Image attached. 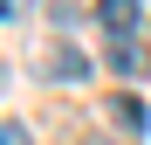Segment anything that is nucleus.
Returning a JSON list of instances; mask_svg holds the SVG:
<instances>
[{
  "instance_id": "f03ea898",
  "label": "nucleus",
  "mask_w": 151,
  "mask_h": 145,
  "mask_svg": "<svg viewBox=\"0 0 151 145\" xmlns=\"http://www.w3.org/2000/svg\"><path fill=\"white\" fill-rule=\"evenodd\" d=\"M96 21H103V28L124 42V35H131L137 21H144V7H137V0H96Z\"/></svg>"
},
{
  "instance_id": "0eeeda50",
  "label": "nucleus",
  "mask_w": 151,
  "mask_h": 145,
  "mask_svg": "<svg viewBox=\"0 0 151 145\" xmlns=\"http://www.w3.org/2000/svg\"><path fill=\"white\" fill-rule=\"evenodd\" d=\"M89 145H110V138H89Z\"/></svg>"
},
{
  "instance_id": "39448f33",
  "label": "nucleus",
  "mask_w": 151,
  "mask_h": 145,
  "mask_svg": "<svg viewBox=\"0 0 151 145\" xmlns=\"http://www.w3.org/2000/svg\"><path fill=\"white\" fill-rule=\"evenodd\" d=\"M0 145H28V125H0Z\"/></svg>"
},
{
  "instance_id": "423d86ee",
  "label": "nucleus",
  "mask_w": 151,
  "mask_h": 145,
  "mask_svg": "<svg viewBox=\"0 0 151 145\" xmlns=\"http://www.w3.org/2000/svg\"><path fill=\"white\" fill-rule=\"evenodd\" d=\"M14 14H28V0H0V21H14Z\"/></svg>"
},
{
  "instance_id": "20e7f679",
  "label": "nucleus",
  "mask_w": 151,
  "mask_h": 145,
  "mask_svg": "<svg viewBox=\"0 0 151 145\" xmlns=\"http://www.w3.org/2000/svg\"><path fill=\"white\" fill-rule=\"evenodd\" d=\"M110 62H117V69H124V76H137V69H144V55H137V48H131V35H124V42H117V48H110Z\"/></svg>"
},
{
  "instance_id": "f257e3e1",
  "label": "nucleus",
  "mask_w": 151,
  "mask_h": 145,
  "mask_svg": "<svg viewBox=\"0 0 151 145\" xmlns=\"http://www.w3.org/2000/svg\"><path fill=\"white\" fill-rule=\"evenodd\" d=\"M41 69H48L55 83H83V76H89V55H83L76 42H55V48L41 55Z\"/></svg>"
},
{
  "instance_id": "7ed1b4c3",
  "label": "nucleus",
  "mask_w": 151,
  "mask_h": 145,
  "mask_svg": "<svg viewBox=\"0 0 151 145\" xmlns=\"http://www.w3.org/2000/svg\"><path fill=\"white\" fill-rule=\"evenodd\" d=\"M110 117H117L124 131H144V125H151V111L137 104V97H110Z\"/></svg>"
}]
</instances>
